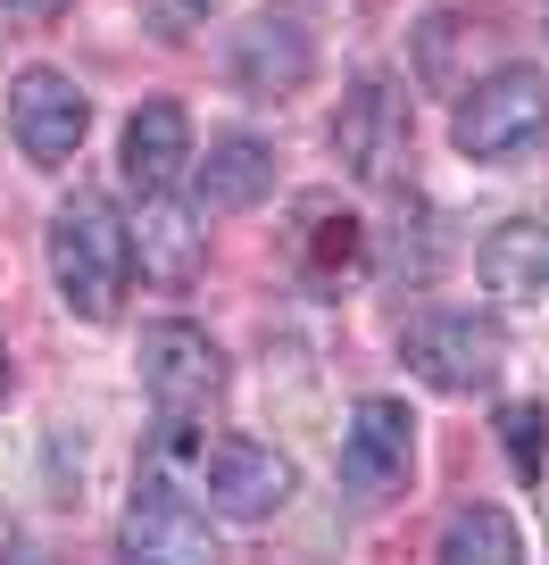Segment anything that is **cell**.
<instances>
[{
  "label": "cell",
  "instance_id": "7",
  "mask_svg": "<svg viewBox=\"0 0 549 565\" xmlns=\"http://www.w3.org/2000/svg\"><path fill=\"white\" fill-rule=\"evenodd\" d=\"M400 150H408V100H400V84H391V75H358V84L341 92V108H334V159L350 167L358 183H383Z\"/></svg>",
  "mask_w": 549,
  "mask_h": 565
},
{
  "label": "cell",
  "instance_id": "5",
  "mask_svg": "<svg viewBox=\"0 0 549 565\" xmlns=\"http://www.w3.org/2000/svg\"><path fill=\"white\" fill-rule=\"evenodd\" d=\"M9 134H18V150L34 167H67L75 150H84V134H92L84 84L59 75V67H25L18 84H9Z\"/></svg>",
  "mask_w": 549,
  "mask_h": 565
},
{
  "label": "cell",
  "instance_id": "17",
  "mask_svg": "<svg viewBox=\"0 0 549 565\" xmlns=\"http://www.w3.org/2000/svg\"><path fill=\"white\" fill-rule=\"evenodd\" d=\"M300 225H308V266H350L358 258V216L350 209H325V200H308L300 209Z\"/></svg>",
  "mask_w": 549,
  "mask_h": 565
},
{
  "label": "cell",
  "instance_id": "8",
  "mask_svg": "<svg viewBox=\"0 0 549 565\" xmlns=\"http://www.w3.org/2000/svg\"><path fill=\"white\" fill-rule=\"evenodd\" d=\"M408 458H416V416L400 399H358L350 433H341V482H350V499H391L408 482Z\"/></svg>",
  "mask_w": 549,
  "mask_h": 565
},
{
  "label": "cell",
  "instance_id": "1",
  "mask_svg": "<svg viewBox=\"0 0 549 565\" xmlns=\"http://www.w3.org/2000/svg\"><path fill=\"white\" fill-rule=\"evenodd\" d=\"M125 275H134V233L108 209L101 192H75L67 209L51 216V282L59 300L84 324H108L125 308Z\"/></svg>",
  "mask_w": 549,
  "mask_h": 565
},
{
  "label": "cell",
  "instance_id": "13",
  "mask_svg": "<svg viewBox=\"0 0 549 565\" xmlns=\"http://www.w3.org/2000/svg\"><path fill=\"white\" fill-rule=\"evenodd\" d=\"M134 275L167 282V291L200 275V216L176 192H150V209L134 216Z\"/></svg>",
  "mask_w": 549,
  "mask_h": 565
},
{
  "label": "cell",
  "instance_id": "3",
  "mask_svg": "<svg viewBox=\"0 0 549 565\" xmlns=\"http://www.w3.org/2000/svg\"><path fill=\"white\" fill-rule=\"evenodd\" d=\"M541 134H549V84L532 67H492L483 84H466L458 117H450V141L466 159H492V167L525 159Z\"/></svg>",
  "mask_w": 549,
  "mask_h": 565
},
{
  "label": "cell",
  "instance_id": "19",
  "mask_svg": "<svg viewBox=\"0 0 549 565\" xmlns=\"http://www.w3.org/2000/svg\"><path fill=\"white\" fill-rule=\"evenodd\" d=\"M0 9H9V18H59L67 0H0Z\"/></svg>",
  "mask_w": 549,
  "mask_h": 565
},
{
  "label": "cell",
  "instance_id": "11",
  "mask_svg": "<svg viewBox=\"0 0 549 565\" xmlns=\"http://www.w3.org/2000/svg\"><path fill=\"white\" fill-rule=\"evenodd\" d=\"M483 266V291L508 308H541L549 300V216H508V225L483 233L475 249Z\"/></svg>",
  "mask_w": 549,
  "mask_h": 565
},
{
  "label": "cell",
  "instance_id": "4",
  "mask_svg": "<svg viewBox=\"0 0 549 565\" xmlns=\"http://www.w3.org/2000/svg\"><path fill=\"white\" fill-rule=\"evenodd\" d=\"M400 358L416 383L433 391H492L499 366H508V341H499L492 317H466V308H433L400 333Z\"/></svg>",
  "mask_w": 549,
  "mask_h": 565
},
{
  "label": "cell",
  "instance_id": "2",
  "mask_svg": "<svg viewBox=\"0 0 549 565\" xmlns=\"http://www.w3.org/2000/svg\"><path fill=\"white\" fill-rule=\"evenodd\" d=\"M142 399H150V416H159V441L192 449L217 424V407H225V350L183 317L150 324L142 333Z\"/></svg>",
  "mask_w": 549,
  "mask_h": 565
},
{
  "label": "cell",
  "instance_id": "6",
  "mask_svg": "<svg viewBox=\"0 0 549 565\" xmlns=\"http://www.w3.org/2000/svg\"><path fill=\"white\" fill-rule=\"evenodd\" d=\"M125 557H150V565L217 557V532H209V515H200V499H183L167 466H150L142 491H134V508H125Z\"/></svg>",
  "mask_w": 549,
  "mask_h": 565
},
{
  "label": "cell",
  "instance_id": "10",
  "mask_svg": "<svg viewBox=\"0 0 549 565\" xmlns=\"http://www.w3.org/2000/svg\"><path fill=\"white\" fill-rule=\"evenodd\" d=\"M183 159H192V117H183V100H142L134 117H125V141H117V167L134 192H176Z\"/></svg>",
  "mask_w": 549,
  "mask_h": 565
},
{
  "label": "cell",
  "instance_id": "20",
  "mask_svg": "<svg viewBox=\"0 0 549 565\" xmlns=\"http://www.w3.org/2000/svg\"><path fill=\"white\" fill-rule=\"evenodd\" d=\"M0 399H9V350H0Z\"/></svg>",
  "mask_w": 549,
  "mask_h": 565
},
{
  "label": "cell",
  "instance_id": "9",
  "mask_svg": "<svg viewBox=\"0 0 549 565\" xmlns=\"http://www.w3.org/2000/svg\"><path fill=\"white\" fill-rule=\"evenodd\" d=\"M292 499V458L266 441H217L209 458V508L225 524H266V515H284Z\"/></svg>",
  "mask_w": 549,
  "mask_h": 565
},
{
  "label": "cell",
  "instance_id": "12",
  "mask_svg": "<svg viewBox=\"0 0 549 565\" xmlns=\"http://www.w3.org/2000/svg\"><path fill=\"white\" fill-rule=\"evenodd\" d=\"M233 84L258 100H292L308 84V34L292 18H250L233 34Z\"/></svg>",
  "mask_w": 549,
  "mask_h": 565
},
{
  "label": "cell",
  "instance_id": "16",
  "mask_svg": "<svg viewBox=\"0 0 549 565\" xmlns=\"http://www.w3.org/2000/svg\"><path fill=\"white\" fill-rule=\"evenodd\" d=\"M499 449H508L516 482H541V466H549V416H541V399L499 407Z\"/></svg>",
  "mask_w": 549,
  "mask_h": 565
},
{
  "label": "cell",
  "instance_id": "14",
  "mask_svg": "<svg viewBox=\"0 0 549 565\" xmlns=\"http://www.w3.org/2000/svg\"><path fill=\"white\" fill-rule=\"evenodd\" d=\"M266 192H275V150L258 134H217L209 159H200V200L209 209H250Z\"/></svg>",
  "mask_w": 549,
  "mask_h": 565
},
{
  "label": "cell",
  "instance_id": "15",
  "mask_svg": "<svg viewBox=\"0 0 549 565\" xmlns=\"http://www.w3.org/2000/svg\"><path fill=\"white\" fill-rule=\"evenodd\" d=\"M442 557L450 565H516L525 557V532H516V515H499V508H458L442 524Z\"/></svg>",
  "mask_w": 549,
  "mask_h": 565
},
{
  "label": "cell",
  "instance_id": "18",
  "mask_svg": "<svg viewBox=\"0 0 549 565\" xmlns=\"http://www.w3.org/2000/svg\"><path fill=\"white\" fill-rule=\"evenodd\" d=\"M200 18H209V0H150V34L159 42H183Z\"/></svg>",
  "mask_w": 549,
  "mask_h": 565
}]
</instances>
